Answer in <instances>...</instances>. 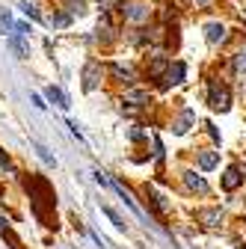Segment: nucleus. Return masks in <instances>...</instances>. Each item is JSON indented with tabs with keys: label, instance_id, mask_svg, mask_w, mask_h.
Wrapping results in <instances>:
<instances>
[{
	"label": "nucleus",
	"instance_id": "nucleus-1",
	"mask_svg": "<svg viewBox=\"0 0 246 249\" xmlns=\"http://www.w3.org/2000/svg\"><path fill=\"white\" fill-rule=\"evenodd\" d=\"M119 12L125 15L131 24H142V21H148V15H151V9H148L145 0H122V3H119Z\"/></svg>",
	"mask_w": 246,
	"mask_h": 249
},
{
	"label": "nucleus",
	"instance_id": "nucleus-18",
	"mask_svg": "<svg viewBox=\"0 0 246 249\" xmlns=\"http://www.w3.org/2000/svg\"><path fill=\"white\" fill-rule=\"evenodd\" d=\"M33 148H36V154H39V158H42V160H45L48 166H56V160H53V154H51V151H48V148H45L42 142H33Z\"/></svg>",
	"mask_w": 246,
	"mask_h": 249
},
{
	"label": "nucleus",
	"instance_id": "nucleus-8",
	"mask_svg": "<svg viewBox=\"0 0 246 249\" xmlns=\"http://www.w3.org/2000/svg\"><path fill=\"white\" fill-rule=\"evenodd\" d=\"M205 36H208L211 45H220V42H226V27H223L220 21H211V24L205 27Z\"/></svg>",
	"mask_w": 246,
	"mask_h": 249
},
{
	"label": "nucleus",
	"instance_id": "nucleus-27",
	"mask_svg": "<svg viewBox=\"0 0 246 249\" xmlns=\"http://www.w3.org/2000/svg\"><path fill=\"white\" fill-rule=\"evenodd\" d=\"M15 30H18L21 36H30V24H24V21H18V24H15Z\"/></svg>",
	"mask_w": 246,
	"mask_h": 249
},
{
	"label": "nucleus",
	"instance_id": "nucleus-12",
	"mask_svg": "<svg viewBox=\"0 0 246 249\" xmlns=\"http://www.w3.org/2000/svg\"><path fill=\"white\" fill-rule=\"evenodd\" d=\"M166 69H169V59H166V56H155V59H151V66H148V77L158 80Z\"/></svg>",
	"mask_w": 246,
	"mask_h": 249
},
{
	"label": "nucleus",
	"instance_id": "nucleus-7",
	"mask_svg": "<svg viewBox=\"0 0 246 249\" xmlns=\"http://www.w3.org/2000/svg\"><path fill=\"white\" fill-rule=\"evenodd\" d=\"M184 184H187V187H190V190H193V193H202V196H205V193L211 190V187H208V181H205L202 175H196V172H190V169H187V172H184Z\"/></svg>",
	"mask_w": 246,
	"mask_h": 249
},
{
	"label": "nucleus",
	"instance_id": "nucleus-9",
	"mask_svg": "<svg viewBox=\"0 0 246 249\" xmlns=\"http://www.w3.org/2000/svg\"><path fill=\"white\" fill-rule=\"evenodd\" d=\"M45 98H48L51 104H56L59 110H69V107H71L69 98H66V92H63V89H56V86H48V89H45Z\"/></svg>",
	"mask_w": 246,
	"mask_h": 249
},
{
	"label": "nucleus",
	"instance_id": "nucleus-25",
	"mask_svg": "<svg viewBox=\"0 0 246 249\" xmlns=\"http://www.w3.org/2000/svg\"><path fill=\"white\" fill-rule=\"evenodd\" d=\"M234 69H237V71L246 69V53H237V56H234Z\"/></svg>",
	"mask_w": 246,
	"mask_h": 249
},
{
	"label": "nucleus",
	"instance_id": "nucleus-14",
	"mask_svg": "<svg viewBox=\"0 0 246 249\" xmlns=\"http://www.w3.org/2000/svg\"><path fill=\"white\" fill-rule=\"evenodd\" d=\"M220 163V151H199V166L202 169H217Z\"/></svg>",
	"mask_w": 246,
	"mask_h": 249
},
{
	"label": "nucleus",
	"instance_id": "nucleus-10",
	"mask_svg": "<svg viewBox=\"0 0 246 249\" xmlns=\"http://www.w3.org/2000/svg\"><path fill=\"white\" fill-rule=\"evenodd\" d=\"M193 122H196V113H193V110H184V113H181V119L172 124V131L181 137V134H187V131L193 128Z\"/></svg>",
	"mask_w": 246,
	"mask_h": 249
},
{
	"label": "nucleus",
	"instance_id": "nucleus-11",
	"mask_svg": "<svg viewBox=\"0 0 246 249\" xmlns=\"http://www.w3.org/2000/svg\"><path fill=\"white\" fill-rule=\"evenodd\" d=\"M240 181H243L240 169H237V166H228V169H226V175H223V187L231 193V190H237V187H240Z\"/></svg>",
	"mask_w": 246,
	"mask_h": 249
},
{
	"label": "nucleus",
	"instance_id": "nucleus-21",
	"mask_svg": "<svg viewBox=\"0 0 246 249\" xmlns=\"http://www.w3.org/2000/svg\"><path fill=\"white\" fill-rule=\"evenodd\" d=\"M71 24V12H56L51 18V27H69Z\"/></svg>",
	"mask_w": 246,
	"mask_h": 249
},
{
	"label": "nucleus",
	"instance_id": "nucleus-5",
	"mask_svg": "<svg viewBox=\"0 0 246 249\" xmlns=\"http://www.w3.org/2000/svg\"><path fill=\"white\" fill-rule=\"evenodd\" d=\"M6 45L12 48V53H15L18 59H27V56H30V45L24 42V36L18 33V30H12V33L6 36Z\"/></svg>",
	"mask_w": 246,
	"mask_h": 249
},
{
	"label": "nucleus",
	"instance_id": "nucleus-30",
	"mask_svg": "<svg viewBox=\"0 0 246 249\" xmlns=\"http://www.w3.org/2000/svg\"><path fill=\"white\" fill-rule=\"evenodd\" d=\"M237 169H240V175H243V178H246V163H243V166H237Z\"/></svg>",
	"mask_w": 246,
	"mask_h": 249
},
{
	"label": "nucleus",
	"instance_id": "nucleus-3",
	"mask_svg": "<svg viewBox=\"0 0 246 249\" xmlns=\"http://www.w3.org/2000/svg\"><path fill=\"white\" fill-rule=\"evenodd\" d=\"M101 83V66L98 62H86V69H83V89L92 92V89H98Z\"/></svg>",
	"mask_w": 246,
	"mask_h": 249
},
{
	"label": "nucleus",
	"instance_id": "nucleus-22",
	"mask_svg": "<svg viewBox=\"0 0 246 249\" xmlns=\"http://www.w3.org/2000/svg\"><path fill=\"white\" fill-rule=\"evenodd\" d=\"M21 9H24V15H27L30 21H42V15H39V9H36L33 3H27V0H24V3H21Z\"/></svg>",
	"mask_w": 246,
	"mask_h": 249
},
{
	"label": "nucleus",
	"instance_id": "nucleus-29",
	"mask_svg": "<svg viewBox=\"0 0 246 249\" xmlns=\"http://www.w3.org/2000/svg\"><path fill=\"white\" fill-rule=\"evenodd\" d=\"M0 166H3V169H12V163H9V158H6L3 151H0Z\"/></svg>",
	"mask_w": 246,
	"mask_h": 249
},
{
	"label": "nucleus",
	"instance_id": "nucleus-4",
	"mask_svg": "<svg viewBox=\"0 0 246 249\" xmlns=\"http://www.w3.org/2000/svg\"><path fill=\"white\" fill-rule=\"evenodd\" d=\"M196 220H199L205 229H217V226H223V211H220V208H205V211L196 213Z\"/></svg>",
	"mask_w": 246,
	"mask_h": 249
},
{
	"label": "nucleus",
	"instance_id": "nucleus-6",
	"mask_svg": "<svg viewBox=\"0 0 246 249\" xmlns=\"http://www.w3.org/2000/svg\"><path fill=\"white\" fill-rule=\"evenodd\" d=\"M184 77H187V66H184V62H172V66L166 69L163 86H178V83H184Z\"/></svg>",
	"mask_w": 246,
	"mask_h": 249
},
{
	"label": "nucleus",
	"instance_id": "nucleus-24",
	"mask_svg": "<svg viewBox=\"0 0 246 249\" xmlns=\"http://www.w3.org/2000/svg\"><path fill=\"white\" fill-rule=\"evenodd\" d=\"M128 101H148V92L134 89V92H128Z\"/></svg>",
	"mask_w": 246,
	"mask_h": 249
},
{
	"label": "nucleus",
	"instance_id": "nucleus-15",
	"mask_svg": "<svg viewBox=\"0 0 246 249\" xmlns=\"http://www.w3.org/2000/svg\"><path fill=\"white\" fill-rule=\"evenodd\" d=\"M110 71H113L119 80H125V83H131V80H134V69H131V66H122V62H113Z\"/></svg>",
	"mask_w": 246,
	"mask_h": 249
},
{
	"label": "nucleus",
	"instance_id": "nucleus-28",
	"mask_svg": "<svg viewBox=\"0 0 246 249\" xmlns=\"http://www.w3.org/2000/svg\"><path fill=\"white\" fill-rule=\"evenodd\" d=\"M30 101H33V104H36V107H39V110H45V107H48V104H45V98H42V95H30Z\"/></svg>",
	"mask_w": 246,
	"mask_h": 249
},
{
	"label": "nucleus",
	"instance_id": "nucleus-26",
	"mask_svg": "<svg viewBox=\"0 0 246 249\" xmlns=\"http://www.w3.org/2000/svg\"><path fill=\"white\" fill-rule=\"evenodd\" d=\"M92 175H95V181H98L101 187H110V178H107V175H104L101 169H98V172H92Z\"/></svg>",
	"mask_w": 246,
	"mask_h": 249
},
{
	"label": "nucleus",
	"instance_id": "nucleus-19",
	"mask_svg": "<svg viewBox=\"0 0 246 249\" xmlns=\"http://www.w3.org/2000/svg\"><path fill=\"white\" fill-rule=\"evenodd\" d=\"M63 3L71 15H83V9H86V0H63Z\"/></svg>",
	"mask_w": 246,
	"mask_h": 249
},
{
	"label": "nucleus",
	"instance_id": "nucleus-20",
	"mask_svg": "<svg viewBox=\"0 0 246 249\" xmlns=\"http://www.w3.org/2000/svg\"><path fill=\"white\" fill-rule=\"evenodd\" d=\"M3 240H9V249H24L21 240H18V234H15L9 226H3Z\"/></svg>",
	"mask_w": 246,
	"mask_h": 249
},
{
	"label": "nucleus",
	"instance_id": "nucleus-32",
	"mask_svg": "<svg viewBox=\"0 0 246 249\" xmlns=\"http://www.w3.org/2000/svg\"><path fill=\"white\" fill-rule=\"evenodd\" d=\"M237 249H246V246H237Z\"/></svg>",
	"mask_w": 246,
	"mask_h": 249
},
{
	"label": "nucleus",
	"instance_id": "nucleus-31",
	"mask_svg": "<svg viewBox=\"0 0 246 249\" xmlns=\"http://www.w3.org/2000/svg\"><path fill=\"white\" fill-rule=\"evenodd\" d=\"M193 3H208V0H193Z\"/></svg>",
	"mask_w": 246,
	"mask_h": 249
},
{
	"label": "nucleus",
	"instance_id": "nucleus-16",
	"mask_svg": "<svg viewBox=\"0 0 246 249\" xmlns=\"http://www.w3.org/2000/svg\"><path fill=\"white\" fill-rule=\"evenodd\" d=\"M0 30H3V36H9L12 30H15V21H12L9 9H0Z\"/></svg>",
	"mask_w": 246,
	"mask_h": 249
},
{
	"label": "nucleus",
	"instance_id": "nucleus-23",
	"mask_svg": "<svg viewBox=\"0 0 246 249\" xmlns=\"http://www.w3.org/2000/svg\"><path fill=\"white\" fill-rule=\"evenodd\" d=\"M145 137H148V134H145L142 128H131V131H128V140H134V142H140V140H145Z\"/></svg>",
	"mask_w": 246,
	"mask_h": 249
},
{
	"label": "nucleus",
	"instance_id": "nucleus-13",
	"mask_svg": "<svg viewBox=\"0 0 246 249\" xmlns=\"http://www.w3.org/2000/svg\"><path fill=\"white\" fill-rule=\"evenodd\" d=\"M110 187H113V190H116V193H119V199H122V202H125V205H128V208H131V211H134V213H142V211H140V208H137V202H134V199H131V193H128V190H125V187H122V184H119V181H110Z\"/></svg>",
	"mask_w": 246,
	"mask_h": 249
},
{
	"label": "nucleus",
	"instance_id": "nucleus-2",
	"mask_svg": "<svg viewBox=\"0 0 246 249\" xmlns=\"http://www.w3.org/2000/svg\"><path fill=\"white\" fill-rule=\"evenodd\" d=\"M208 104H211V110H220V113H226V110L231 107V92H228V86L213 80V83L208 86Z\"/></svg>",
	"mask_w": 246,
	"mask_h": 249
},
{
	"label": "nucleus",
	"instance_id": "nucleus-17",
	"mask_svg": "<svg viewBox=\"0 0 246 249\" xmlns=\"http://www.w3.org/2000/svg\"><path fill=\"white\" fill-rule=\"evenodd\" d=\"M101 211L107 213V220H110V223H113L116 229H125V220H122V216H119V213H116V211H113L110 205H101Z\"/></svg>",
	"mask_w": 246,
	"mask_h": 249
}]
</instances>
